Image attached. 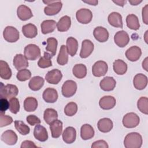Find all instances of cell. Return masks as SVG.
<instances>
[{"label": "cell", "mask_w": 148, "mask_h": 148, "mask_svg": "<svg viewBox=\"0 0 148 148\" xmlns=\"http://www.w3.org/2000/svg\"><path fill=\"white\" fill-rule=\"evenodd\" d=\"M9 108V101L4 98L0 99V111L2 113H5V111Z\"/></svg>", "instance_id": "cell-49"}, {"label": "cell", "mask_w": 148, "mask_h": 148, "mask_svg": "<svg viewBox=\"0 0 148 148\" xmlns=\"http://www.w3.org/2000/svg\"><path fill=\"white\" fill-rule=\"evenodd\" d=\"M21 148H28V147H37V146L31 140H24L21 143Z\"/></svg>", "instance_id": "cell-52"}, {"label": "cell", "mask_w": 148, "mask_h": 148, "mask_svg": "<svg viewBox=\"0 0 148 148\" xmlns=\"http://www.w3.org/2000/svg\"><path fill=\"white\" fill-rule=\"evenodd\" d=\"M71 25V20L68 16H64L62 17L57 23V28L60 32L67 31Z\"/></svg>", "instance_id": "cell-29"}, {"label": "cell", "mask_w": 148, "mask_h": 148, "mask_svg": "<svg viewBox=\"0 0 148 148\" xmlns=\"http://www.w3.org/2000/svg\"><path fill=\"white\" fill-rule=\"evenodd\" d=\"M66 47L68 54L72 57L74 56L78 49L77 40L73 37H69L66 40Z\"/></svg>", "instance_id": "cell-32"}, {"label": "cell", "mask_w": 148, "mask_h": 148, "mask_svg": "<svg viewBox=\"0 0 148 148\" xmlns=\"http://www.w3.org/2000/svg\"><path fill=\"white\" fill-rule=\"evenodd\" d=\"M62 74L59 69H54L49 71L45 75L46 80L50 84H57L61 80Z\"/></svg>", "instance_id": "cell-10"}, {"label": "cell", "mask_w": 148, "mask_h": 148, "mask_svg": "<svg viewBox=\"0 0 148 148\" xmlns=\"http://www.w3.org/2000/svg\"><path fill=\"white\" fill-rule=\"evenodd\" d=\"M108 20L110 25L117 28H123V21L121 15L116 12H112L108 17Z\"/></svg>", "instance_id": "cell-24"}, {"label": "cell", "mask_w": 148, "mask_h": 148, "mask_svg": "<svg viewBox=\"0 0 148 148\" xmlns=\"http://www.w3.org/2000/svg\"><path fill=\"white\" fill-rule=\"evenodd\" d=\"M43 99L47 103H54L58 99V93L56 89L47 88L45 90L42 95Z\"/></svg>", "instance_id": "cell-23"}, {"label": "cell", "mask_w": 148, "mask_h": 148, "mask_svg": "<svg viewBox=\"0 0 148 148\" xmlns=\"http://www.w3.org/2000/svg\"><path fill=\"white\" fill-rule=\"evenodd\" d=\"M16 77L19 81L24 82L31 78V72H30V71L27 69H21L18 71L17 73Z\"/></svg>", "instance_id": "cell-45"}, {"label": "cell", "mask_w": 148, "mask_h": 148, "mask_svg": "<svg viewBox=\"0 0 148 148\" xmlns=\"http://www.w3.org/2000/svg\"><path fill=\"white\" fill-rule=\"evenodd\" d=\"M138 109L143 114H148V99L146 97H140L137 102Z\"/></svg>", "instance_id": "cell-43"}, {"label": "cell", "mask_w": 148, "mask_h": 148, "mask_svg": "<svg viewBox=\"0 0 148 148\" xmlns=\"http://www.w3.org/2000/svg\"><path fill=\"white\" fill-rule=\"evenodd\" d=\"M57 27V23L53 20H46L43 21L40 25L42 33L47 34L53 32Z\"/></svg>", "instance_id": "cell-28"}, {"label": "cell", "mask_w": 148, "mask_h": 148, "mask_svg": "<svg viewBox=\"0 0 148 148\" xmlns=\"http://www.w3.org/2000/svg\"><path fill=\"white\" fill-rule=\"evenodd\" d=\"M62 6V3L61 1H51L50 3L47 4V6L45 8L44 12L47 16H53L57 14L60 12Z\"/></svg>", "instance_id": "cell-11"}, {"label": "cell", "mask_w": 148, "mask_h": 148, "mask_svg": "<svg viewBox=\"0 0 148 148\" xmlns=\"http://www.w3.org/2000/svg\"><path fill=\"white\" fill-rule=\"evenodd\" d=\"M113 2L117 4V5L119 6H124V4L126 3V1H120V0H117V1H113Z\"/></svg>", "instance_id": "cell-54"}, {"label": "cell", "mask_w": 148, "mask_h": 148, "mask_svg": "<svg viewBox=\"0 0 148 148\" xmlns=\"http://www.w3.org/2000/svg\"><path fill=\"white\" fill-rule=\"evenodd\" d=\"M108 66L103 61H98L92 65V73L95 77H101L105 75L108 72Z\"/></svg>", "instance_id": "cell-8"}, {"label": "cell", "mask_w": 148, "mask_h": 148, "mask_svg": "<svg viewBox=\"0 0 148 148\" xmlns=\"http://www.w3.org/2000/svg\"><path fill=\"white\" fill-rule=\"evenodd\" d=\"M76 138V131L72 127H66L62 133V139L67 144L73 143Z\"/></svg>", "instance_id": "cell-15"}, {"label": "cell", "mask_w": 148, "mask_h": 148, "mask_svg": "<svg viewBox=\"0 0 148 148\" xmlns=\"http://www.w3.org/2000/svg\"><path fill=\"white\" fill-rule=\"evenodd\" d=\"M128 2L131 3V5L133 6H135V5H138V4H139L140 3H141L142 2V1H138V0H129Z\"/></svg>", "instance_id": "cell-56"}, {"label": "cell", "mask_w": 148, "mask_h": 148, "mask_svg": "<svg viewBox=\"0 0 148 148\" xmlns=\"http://www.w3.org/2000/svg\"><path fill=\"white\" fill-rule=\"evenodd\" d=\"M114 43L120 47H124L130 42V37L125 31H120L116 33L114 36Z\"/></svg>", "instance_id": "cell-9"}, {"label": "cell", "mask_w": 148, "mask_h": 148, "mask_svg": "<svg viewBox=\"0 0 148 148\" xmlns=\"http://www.w3.org/2000/svg\"><path fill=\"white\" fill-rule=\"evenodd\" d=\"M14 127L16 130L23 135H26L30 132L29 127L20 120L14 121Z\"/></svg>", "instance_id": "cell-42"}, {"label": "cell", "mask_w": 148, "mask_h": 148, "mask_svg": "<svg viewBox=\"0 0 148 148\" xmlns=\"http://www.w3.org/2000/svg\"><path fill=\"white\" fill-rule=\"evenodd\" d=\"M116 82L113 77H105L99 83L101 88L105 91H110L114 90L116 87Z\"/></svg>", "instance_id": "cell-20"}, {"label": "cell", "mask_w": 148, "mask_h": 148, "mask_svg": "<svg viewBox=\"0 0 148 148\" xmlns=\"http://www.w3.org/2000/svg\"><path fill=\"white\" fill-rule=\"evenodd\" d=\"M140 122L139 117L135 113H128L124 116L123 119V125L128 128H135L138 126Z\"/></svg>", "instance_id": "cell-4"}, {"label": "cell", "mask_w": 148, "mask_h": 148, "mask_svg": "<svg viewBox=\"0 0 148 148\" xmlns=\"http://www.w3.org/2000/svg\"><path fill=\"white\" fill-rule=\"evenodd\" d=\"M1 140L8 145H14L17 141V136L12 130H7L3 132L1 137Z\"/></svg>", "instance_id": "cell-16"}, {"label": "cell", "mask_w": 148, "mask_h": 148, "mask_svg": "<svg viewBox=\"0 0 148 148\" xmlns=\"http://www.w3.org/2000/svg\"><path fill=\"white\" fill-rule=\"evenodd\" d=\"M77 111V105L74 102L68 103L64 108V113L68 116L75 115Z\"/></svg>", "instance_id": "cell-44"}, {"label": "cell", "mask_w": 148, "mask_h": 148, "mask_svg": "<svg viewBox=\"0 0 148 148\" xmlns=\"http://www.w3.org/2000/svg\"><path fill=\"white\" fill-rule=\"evenodd\" d=\"M94 50V44L88 39H85L82 42L80 57L82 58L88 57Z\"/></svg>", "instance_id": "cell-12"}, {"label": "cell", "mask_w": 148, "mask_h": 148, "mask_svg": "<svg viewBox=\"0 0 148 148\" xmlns=\"http://www.w3.org/2000/svg\"><path fill=\"white\" fill-rule=\"evenodd\" d=\"M94 130L92 127L88 124H83L80 129V136L83 140L91 139L94 135Z\"/></svg>", "instance_id": "cell-30"}, {"label": "cell", "mask_w": 148, "mask_h": 148, "mask_svg": "<svg viewBox=\"0 0 148 148\" xmlns=\"http://www.w3.org/2000/svg\"><path fill=\"white\" fill-rule=\"evenodd\" d=\"M114 72L117 75H124L127 71V65L122 60L118 59L113 64Z\"/></svg>", "instance_id": "cell-34"}, {"label": "cell", "mask_w": 148, "mask_h": 148, "mask_svg": "<svg viewBox=\"0 0 148 148\" xmlns=\"http://www.w3.org/2000/svg\"><path fill=\"white\" fill-rule=\"evenodd\" d=\"M77 90L76 83L72 80L65 81L61 88L62 94L66 98H69L74 95Z\"/></svg>", "instance_id": "cell-5"}, {"label": "cell", "mask_w": 148, "mask_h": 148, "mask_svg": "<svg viewBox=\"0 0 148 148\" xmlns=\"http://www.w3.org/2000/svg\"><path fill=\"white\" fill-rule=\"evenodd\" d=\"M17 14L21 20L26 21L33 16L30 8L24 5H20L17 9Z\"/></svg>", "instance_id": "cell-19"}, {"label": "cell", "mask_w": 148, "mask_h": 148, "mask_svg": "<svg viewBox=\"0 0 148 148\" xmlns=\"http://www.w3.org/2000/svg\"><path fill=\"white\" fill-rule=\"evenodd\" d=\"M142 20L143 23L147 25L148 24V5H146L142 9Z\"/></svg>", "instance_id": "cell-51"}, {"label": "cell", "mask_w": 148, "mask_h": 148, "mask_svg": "<svg viewBox=\"0 0 148 148\" xmlns=\"http://www.w3.org/2000/svg\"><path fill=\"white\" fill-rule=\"evenodd\" d=\"M142 137L138 132L128 134L124 140V145L126 148H140L142 145Z\"/></svg>", "instance_id": "cell-1"}, {"label": "cell", "mask_w": 148, "mask_h": 148, "mask_svg": "<svg viewBox=\"0 0 148 148\" xmlns=\"http://www.w3.org/2000/svg\"><path fill=\"white\" fill-rule=\"evenodd\" d=\"M0 127H3L9 125L13 122V119L12 117L5 115V113H1L0 114Z\"/></svg>", "instance_id": "cell-47"}, {"label": "cell", "mask_w": 148, "mask_h": 148, "mask_svg": "<svg viewBox=\"0 0 148 148\" xmlns=\"http://www.w3.org/2000/svg\"><path fill=\"white\" fill-rule=\"evenodd\" d=\"M50 129L53 138H59L62 132V122L57 119L54 120L50 124Z\"/></svg>", "instance_id": "cell-25"}, {"label": "cell", "mask_w": 148, "mask_h": 148, "mask_svg": "<svg viewBox=\"0 0 148 148\" xmlns=\"http://www.w3.org/2000/svg\"><path fill=\"white\" fill-rule=\"evenodd\" d=\"M1 98H4L7 99H10L17 95L18 92V89L16 85L8 84L5 86H3L2 82L1 83Z\"/></svg>", "instance_id": "cell-2"}, {"label": "cell", "mask_w": 148, "mask_h": 148, "mask_svg": "<svg viewBox=\"0 0 148 148\" xmlns=\"http://www.w3.org/2000/svg\"><path fill=\"white\" fill-rule=\"evenodd\" d=\"M13 65L18 71L25 69L28 66V60L23 54H17L13 58Z\"/></svg>", "instance_id": "cell-22"}, {"label": "cell", "mask_w": 148, "mask_h": 148, "mask_svg": "<svg viewBox=\"0 0 148 148\" xmlns=\"http://www.w3.org/2000/svg\"><path fill=\"white\" fill-rule=\"evenodd\" d=\"M19 35L18 31L14 27L7 26L3 30V38L5 40L8 42H16L18 40Z\"/></svg>", "instance_id": "cell-6"}, {"label": "cell", "mask_w": 148, "mask_h": 148, "mask_svg": "<svg viewBox=\"0 0 148 148\" xmlns=\"http://www.w3.org/2000/svg\"><path fill=\"white\" fill-rule=\"evenodd\" d=\"M22 32L26 38H34L38 34V29L34 24L29 23L23 26Z\"/></svg>", "instance_id": "cell-27"}, {"label": "cell", "mask_w": 148, "mask_h": 148, "mask_svg": "<svg viewBox=\"0 0 148 148\" xmlns=\"http://www.w3.org/2000/svg\"><path fill=\"white\" fill-rule=\"evenodd\" d=\"M92 148H108L109 146L107 142L103 140H99L94 142L92 145Z\"/></svg>", "instance_id": "cell-50"}, {"label": "cell", "mask_w": 148, "mask_h": 148, "mask_svg": "<svg viewBox=\"0 0 148 148\" xmlns=\"http://www.w3.org/2000/svg\"><path fill=\"white\" fill-rule=\"evenodd\" d=\"M133 84L134 87L139 90H143L147 84V77L142 73L136 74L134 78Z\"/></svg>", "instance_id": "cell-18"}, {"label": "cell", "mask_w": 148, "mask_h": 148, "mask_svg": "<svg viewBox=\"0 0 148 148\" xmlns=\"http://www.w3.org/2000/svg\"><path fill=\"white\" fill-rule=\"evenodd\" d=\"M126 23L127 27L132 30H138L140 27L139 19L134 14H130L127 16Z\"/></svg>", "instance_id": "cell-36"}, {"label": "cell", "mask_w": 148, "mask_h": 148, "mask_svg": "<svg viewBox=\"0 0 148 148\" xmlns=\"http://www.w3.org/2000/svg\"><path fill=\"white\" fill-rule=\"evenodd\" d=\"M93 35L95 39L99 42H105L109 38V32L108 30L103 27H97L93 31Z\"/></svg>", "instance_id": "cell-17"}, {"label": "cell", "mask_w": 148, "mask_h": 148, "mask_svg": "<svg viewBox=\"0 0 148 148\" xmlns=\"http://www.w3.org/2000/svg\"><path fill=\"white\" fill-rule=\"evenodd\" d=\"M83 2L90 4L91 5H94V6H96L97 5L98 1L97 0H89V1H83Z\"/></svg>", "instance_id": "cell-53"}, {"label": "cell", "mask_w": 148, "mask_h": 148, "mask_svg": "<svg viewBox=\"0 0 148 148\" xmlns=\"http://www.w3.org/2000/svg\"><path fill=\"white\" fill-rule=\"evenodd\" d=\"M47 45L46 47V51L49 53L53 57L56 54L58 45L57 40L54 38H49L47 39Z\"/></svg>", "instance_id": "cell-41"}, {"label": "cell", "mask_w": 148, "mask_h": 148, "mask_svg": "<svg viewBox=\"0 0 148 148\" xmlns=\"http://www.w3.org/2000/svg\"><path fill=\"white\" fill-rule=\"evenodd\" d=\"M24 54L27 60L34 61L40 56V49L35 44H29L25 47Z\"/></svg>", "instance_id": "cell-3"}, {"label": "cell", "mask_w": 148, "mask_h": 148, "mask_svg": "<svg viewBox=\"0 0 148 148\" xmlns=\"http://www.w3.org/2000/svg\"><path fill=\"white\" fill-rule=\"evenodd\" d=\"M142 55V51L140 47L136 46H134L130 47L125 52L127 58L132 62L138 60Z\"/></svg>", "instance_id": "cell-13"}, {"label": "cell", "mask_w": 148, "mask_h": 148, "mask_svg": "<svg viewBox=\"0 0 148 148\" xmlns=\"http://www.w3.org/2000/svg\"><path fill=\"white\" fill-rule=\"evenodd\" d=\"M26 120H27V123L32 126H33L35 124H39L41 122L40 120L37 116H36L35 115H33V114L28 116L26 118Z\"/></svg>", "instance_id": "cell-48"}, {"label": "cell", "mask_w": 148, "mask_h": 148, "mask_svg": "<svg viewBox=\"0 0 148 148\" xmlns=\"http://www.w3.org/2000/svg\"><path fill=\"white\" fill-rule=\"evenodd\" d=\"M34 135L35 138L40 141L45 142L48 139V133L46 128L41 125L36 124L34 130Z\"/></svg>", "instance_id": "cell-21"}, {"label": "cell", "mask_w": 148, "mask_h": 148, "mask_svg": "<svg viewBox=\"0 0 148 148\" xmlns=\"http://www.w3.org/2000/svg\"><path fill=\"white\" fill-rule=\"evenodd\" d=\"M116 103V99L114 97L110 95L104 96L102 97L99 101V106L103 110H109L113 108Z\"/></svg>", "instance_id": "cell-14"}, {"label": "cell", "mask_w": 148, "mask_h": 148, "mask_svg": "<svg viewBox=\"0 0 148 148\" xmlns=\"http://www.w3.org/2000/svg\"><path fill=\"white\" fill-rule=\"evenodd\" d=\"M45 83V80L43 77L36 76L33 77L28 83V86L31 90L32 91H38L43 86Z\"/></svg>", "instance_id": "cell-31"}, {"label": "cell", "mask_w": 148, "mask_h": 148, "mask_svg": "<svg viewBox=\"0 0 148 148\" xmlns=\"http://www.w3.org/2000/svg\"><path fill=\"white\" fill-rule=\"evenodd\" d=\"M76 17L79 23L86 24L91 21L92 14L90 10L86 8H82L76 12Z\"/></svg>", "instance_id": "cell-7"}, {"label": "cell", "mask_w": 148, "mask_h": 148, "mask_svg": "<svg viewBox=\"0 0 148 148\" xmlns=\"http://www.w3.org/2000/svg\"><path fill=\"white\" fill-rule=\"evenodd\" d=\"M37 99L32 97H27L24 101V109L25 111L28 112H34L38 108Z\"/></svg>", "instance_id": "cell-33"}, {"label": "cell", "mask_w": 148, "mask_h": 148, "mask_svg": "<svg viewBox=\"0 0 148 148\" xmlns=\"http://www.w3.org/2000/svg\"><path fill=\"white\" fill-rule=\"evenodd\" d=\"M113 124L112 121L109 118H102L100 119L97 124V127L99 131L106 133L112 130Z\"/></svg>", "instance_id": "cell-26"}, {"label": "cell", "mask_w": 148, "mask_h": 148, "mask_svg": "<svg viewBox=\"0 0 148 148\" xmlns=\"http://www.w3.org/2000/svg\"><path fill=\"white\" fill-rule=\"evenodd\" d=\"M9 110L13 114L17 113L20 110V103L18 99L13 97L9 100Z\"/></svg>", "instance_id": "cell-46"}, {"label": "cell", "mask_w": 148, "mask_h": 148, "mask_svg": "<svg viewBox=\"0 0 148 148\" xmlns=\"http://www.w3.org/2000/svg\"><path fill=\"white\" fill-rule=\"evenodd\" d=\"M57 63L60 65H64L68 62V53L66 47L65 45H62L60 47L59 54L57 58Z\"/></svg>", "instance_id": "cell-38"}, {"label": "cell", "mask_w": 148, "mask_h": 148, "mask_svg": "<svg viewBox=\"0 0 148 148\" xmlns=\"http://www.w3.org/2000/svg\"><path fill=\"white\" fill-rule=\"evenodd\" d=\"M73 75L78 79H83L87 75L86 66L83 64H76L72 69Z\"/></svg>", "instance_id": "cell-37"}, {"label": "cell", "mask_w": 148, "mask_h": 148, "mask_svg": "<svg viewBox=\"0 0 148 148\" xmlns=\"http://www.w3.org/2000/svg\"><path fill=\"white\" fill-rule=\"evenodd\" d=\"M12 71L8 64L3 60L0 61V76L5 80L9 79L12 76Z\"/></svg>", "instance_id": "cell-35"}, {"label": "cell", "mask_w": 148, "mask_h": 148, "mask_svg": "<svg viewBox=\"0 0 148 148\" xmlns=\"http://www.w3.org/2000/svg\"><path fill=\"white\" fill-rule=\"evenodd\" d=\"M147 60H148V58L146 57L142 62V67H143V68H144V69H145L146 71H148V69H147Z\"/></svg>", "instance_id": "cell-55"}, {"label": "cell", "mask_w": 148, "mask_h": 148, "mask_svg": "<svg viewBox=\"0 0 148 148\" xmlns=\"http://www.w3.org/2000/svg\"><path fill=\"white\" fill-rule=\"evenodd\" d=\"M53 56L48 52L45 51L43 56L40 58L38 62V65L41 68H46L52 66L51 58Z\"/></svg>", "instance_id": "cell-40"}, {"label": "cell", "mask_w": 148, "mask_h": 148, "mask_svg": "<svg viewBox=\"0 0 148 148\" xmlns=\"http://www.w3.org/2000/svg\"><path fill=\"white\" fill-rule=\"evenodd\" d=\"M58 118L57 112L52 108H47L44 112L43 119L45 122L50 124L51 123L57 120Z\"/></svg>", "instance_id": "cell-39"}]
</instances>
